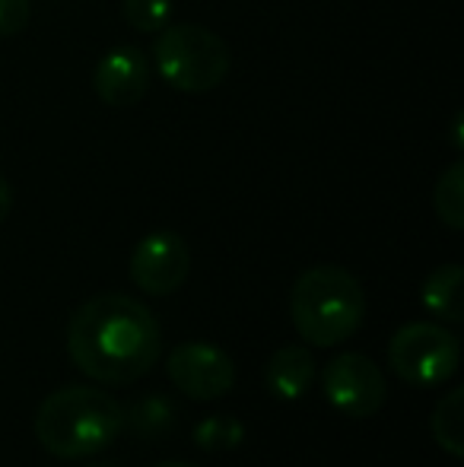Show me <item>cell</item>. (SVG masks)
<instances>
[{
	"label": "cell",
	"instance_id": "6da1fadb",
	"mask_svg": "<svg viewBox=\"0 0 464 467\" xmlns=\"http://www.w3.org/2000/svg\"><path fill=\"white\" fill-rule=\"evenodd\" d=\"M160 321L143 302L130 296H93L70 315V359L77 369L102 385H134L160 363Z\"/></svg>",
	"mask_w": 464,
	"mask_h": 467
},
{
	"label": "cell",
	"instance_id": "7a4b0ae2",
	"mask_svg": "<svg viewBox=\"0 0 464 467\" xmlns=\"http://www.w3.org/2000/svg\"><path fill=\"white\" fill-rule=\"evenodd\" d=\"M124 430V407L108 391L67 385L51 391L36 413V439L55 458H89L108 449Z\"/></svg>",
	"mask_w": 464,
	"mask_h": 467
},
{
	"label": "cell",
	"instance_id": "3957f363",
	"mask_svg": "<svg viewBox=\"0 0 464 467\" xmlns=\"http://www.w3.org/2000/svg\"><path fill=\"white\" fill-rule=\"evenodd\" d=\"M290 318L309 347H337L359 331L366 293L347 267L315 265L299 274L290 289Z\"/></svg>",
	"mask_w": 464,
	"mask_h": 467
},
{
	"label": "cell",
	"instance_id": "277c9868",
	"mask_svg": "<svg viewBox=\"0 0 464 467\" xmlns=\"http://www.w3.org/2000/svg\"><path fill=\"white\" fill-rule=\"evenodd\" d=\"M153 64L172 89L201 96L230 77V45L198 23H169L156 32Z\"/></svg>",
	"mask_w": 464,
	"mask_h": 467
},
{
	"label": "cell",
	"instance_id": "5b68a950",
	"mask_svg": "<svg viewBox=\"0 0 464 467\" xmlns=\"http://www.w3.org/2000/svg\"><path fill=\"white\" fill-rule=\"evenodd\" d=\"M461 344L449 327L414 321L395 331L388 344V366L407 385L433 388L459 372Z\"/></svg>",
	"mask_w": 464,
	"mask_h": 467
},
{
	"label": "cell",
	"instance_id": "8992f818",
	"mask_svg": "<svg viewBox=\"0 0 464 467\" xmlns=\"http://www.w3.org/2000/svg\"><path fill=\"white\" fill-rule=\"evenodd\" d=\"M325 398L344 417L366 420L378 413L388 398L385 372L363 353H337L322 372Z\"/></svg>",
	"mask_w": 464,
	"mask_h": 467
},
{
	"label": "cell",
	"instance_id": "52a82bcc",
	"mask_svg": "<svg viewBox=\"0 0 464 467\" xmlns=\"http://www.w3.org/2000/svg\"><path fill=\"white\" fill-rule=\"evenodd\" d=\"M166 372L172 385L191 400H217L235 388V363L217 344L191 340L179 344L166 359Z\"/></svg>",
	"mask_w": 464,
	"mask_h": 467
},
{
	"label": "cell",
	"instance_id": "ba28073f",
	"mask_svg": "<svg viewBox=\"0 0 464 467\" xmlns=\"http://www.w3.org/2000/svg\"><path fill=\"white\" fill-rule=\"evenodd\" d=\"M191 271V252L172 229L143 235L130 252V280L147 296H172L185 286Z\"/></svg>",
	"mask_w": 464,
	"mask_h": 467
},
{
	"label": "cell",
	"instance_id": "9c48e42d",
	"mask_svg": "<svg viewBox=\"0 0 464 467\" xmlns=\"http://www.w3.org/2000/svg\"><path fill=\"white\" fill-rule=\"evenodd\" d=\"M150 87V61L137 45H118L106 51L96 64L93 89L112 109H134L147 96Z\"/></svg>",
	"mask_w": 464,
	"mask_h": 467
},
{
	"label": "cell",
	"instance_id": "30bf717a",
	"mask_svg": "<svg viewBox=\"0 0 464 467\" xmlns=\"http://www.w3.org/2000/svg\"><path fill=\"white\" fill-rule=\"evenodd\" d=\"M315 381V357L309 347L286 344L267 359L264 385L277 400H299Z\"/></svg>",
	"mask_w": 464,
	"mask_h": 467
},
{
	"label": "cell",
	"instance_id": "8fae6325",
	"mask_svg": "<svg viewBox=\"0 0 464 467\" xmlns=\"http://www.w3.org/2000/svg\"><path fill=\"white\" fill-rule=\"evenodd\" d=\"M461 265H442L436 267L433 274L423 283V306L427 312H433L436 318L452 321L459 325L461 321Z\"/></svg>",
	"mask_w": 464,
	"mask_h": 467
},
{
	"label": "cell",
	"instance_id": "7c38bea8",
	"mask_svg": "<svg viewBox=\"0 0 464 467\" xmlns=\"http://www.w3.org/2000/svg\"><path fill=\"white\" fill-rule=\"evenodd\" d=\"M433 439L446 455L464 458V388L449 391L439 404L433 407V420H429Z\"/></svg>",
	"mask_w": 464,
	"mask_h": 467
},
{
	"label": "cell",
	"instance_id": "4fadbf2b",
	"mask_svg": "<svg viewBox=\"0 0 464 467\" xmlns=\"http://www.w3.org/2000/svg\"><path fill=\"white\" fill-rule=\"evenodd\" d=\"M433 207L436 216L446 223L452 233L464 229V162H452L436 182L433 191Z\"/></svg>",
	"mask_w": 464,
	"mask_h": 467
},
{
	"label": "cell",
	"instance_id": "5bb4252c",
	"mask_svg": "<svg viewBox=\"0 0 464 467\" xmlns=\"http://www.w3.org/2000/svg\"><path fill=\"white\" fill-rule=\"evenodd\" d=\"M128 423H130V430L143 439L166 436L175 423V407L169 404L162 394H147V398H140L128 413H124V426Z\"/></svg>",
	"mask_w": 464,
	"mask_h": 467
},
{
	"label": "cell",
	"instance_id": "9a60e30c",
	"mask_svg": "<svg viewBox=\"0 0 464 467\" xmlns=\"http://www.w3.org/2000/svg\"><path fill=\"white\" fill-rule=\"evenodd\" d=\"M245 442V426L235 417H207L194 430V445L204 451H235Z\"/></svg>",
	"mask_w": 464,
	"mask_h": 467
},
{
	"label": "cell",
	"instance_id": "2e32d148",
	"mask_svg": "<svg viewBox=\"0 0 464 467\" xmlns=\"http://www.w3.org/2000/svg\"><path fill=\"white\" fill-rule=\"evenodd\" d=\"M124 19L137 32H160L172 19V0H124Z\"/></svg>",
	"mask_w": 464,
	"mask_h": 467
},
{
	"label": "cell",
	"instance_id": "e0dca14e",
	"mask_svg": "<svg viewBox=\"0 0 464 467\" xmlns=\"http://www.w3.org/2000/svg\"><path fill=\"white\" fill-rule=\"evenodd\" d=\"M32 0H0V38H13L29 26Z\"/></svg>",
	"mask_w": 464,
	"mask_h": 467
},
{
	"label": "cell",
	"instance_id": "ac0fdd59",
	"mask_svg": "<svg viewBox=\"0 0 464 467\" xmlns=\"http://www.w3.org/2000/svg\"><path fill=\"white\" fill-rule=\"evenodd\" d=\"M10 210H13V188L6 182V175H0V223L10 216Z\"/></svg>",
	"mask_w": 464,
	"mask_h": 467
},
{
	"label": "cell",
	"instance_id": "d6986e66",
	"mask_svg": "<svg viewBox=\"0 0 464 467\" xmlns=\"http://www.w3.org/2000/svg\"><path fill=\"white\" fill-rule=\"evenodd\" d=\"M153 467H198V464H188V462H160Z\"/></svg>",
	"mask_w": 464,
	"mask_h": 467
},
{
	"label": "cell",
	"instance_id": "ffe728a7",
	"mask_svg": "<svg viewBox=\"0 0 464 467\" xmlns=\"http://www.w3.org/2000/svg\"><path fill=\"white\" fill-rule=\"evenodd\" d=\"M99 467H108V464H99Z\"/></svg>",
	"mask_w": 464,
	"mask_h": 467
}]
</instances>
